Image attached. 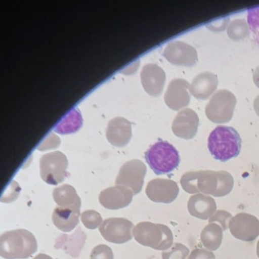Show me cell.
<instances>
[{"label":"cell","instance_id":"cell-10","mask_svg":"<svg viewBox=\"0 0 259 259\" xmlns=\"http://www.w3.org/2000/svg\"><path fill=\"white\" fill-rule=\"evenodd\" d=\"M133 195L134 194L130 188L116 186L102 191L99 195V201L105 208L119 210L131 204Z\"/></svg>","mask_w":259,"mask_h":259},{"label":"cell","instance_id":"cell-21","mask_svg":"<svg viewBox=\"0 0 259 259\" xmlns=\"http://www.w3.org/2000/svg\"><path fill=\"white\" fill-rule=\"evenodd\" d=\"M227 33L231 40L237 41L248 37L250 34L249 27L245 19H235L229 24Z\"/></svg>","mask_w":259,"mask_h":259},{"label":"cell","instance_id":"cell-22","mask_svg":"<svg viewBox=\"0 0 259 259\" xmlns=\"http://www.w3.org/2000/svg\"><path fill=\"white\" fill-rule=\"evenodd\" d=\"M81 221L86 228L89 230H95L101 227L103 224V219L101 215L98 212L94 210H86L81 215Z\"/></svg>","mask_w":259,"mask_h":259},{"label":"cell","instance_id":"cell-19","mask_svg":"<svg viewBox=\"0 0 259 259\" xmlns=\"http://www.w3.org/2000/svg\"><path fill=\"white\" fill-rule=\"evenodd\" d=\"M80 213L70 209L56 207L53 213L54 225L63 232H70L79 223Z\"/></svg>","mask_w":259,"mask_h":259},{"label":"cell","instance_id":"cell-17","mask_svg":"<svg viewBox=\"0 0 259 259\" xmlns=\"http://www.w3.org/2000/svg\"><path fill=\"white\" fill-rule=\"evenodd\" d=\"M53 196L59 207L80 213L81 199L75 188L70 185H63L56 188L53 192Z\"/></svg>","mask_w":259,"mask_h":259},{"label":"cell","instance_id":"cell-20","mask_svg":"<svg viewBox=\"0 0 259 259\" xmlns=\"http://www.w3.org/2000/svg\"><path fill=\"white\" fill-rule=\"evenodd\" d=\"M83 119L81 113L77 109L69 112L60 123L56 126L54 131L59 134L67 135L78 131L82 125Z\"/></svg>","mask_w":259,"mask_h":259},{"label":"cell","instance_id":"cell-9","mask_svg":"<svg viewBox=\"0 0 259 259\" xmlns=\"http://www.w3.org/2000/svg\"><path fill=\"white\" fill-rule=\"evenodd\" d=\"M190 84L186 80L176 78L169 82L164 95L166 106L171 110H181L190 104Z\"/></svg>","mask_w":259,"mask_h":259},{"label":"cell","instance_id":"cell-7","mask_svg":"<svg viewBox=\"0 0 259 259\" xmlns=\"http://www.w3.org/2000/svg\"><path fill=\"white\" fill-rule=\"evenodd\" d=\"M134 225L125 218H108L103 222L99 230L103 237L110 242L125 243L133 239Z\"/></svg>","mask_w":259,"mask_h":259},{"label":"cell","instance_id":"cell-27","mask_svg":"<svg viewBox=\"0 0 259 259\" xmlns=\"http://www.w3.org/2000/svg\"><path fill=\"white\" fill-rule=\"evenodd\" d=\"M33 259H53L51 256L48 255L46 254H39Z\"/></svg>","mask_w":259,"mask_h":259},{"label":"cell","instance_id":"cell-4","mask_svg":"<svg viewBox=\"0 0 259 259\" xmlns=\"http://www.w3.org/2000/svg\"><path fill=\"white\" fill-rule=\"evenodd\" d=\"M236 98L230 91H218L210 98L205 107L207 119L213 123H226L233 118Z\"/></svg>","mask_w":259,"mask_h":259},{"label":"cell","instance_id":"cell-2","mask_svg":"<svg viewBox=\"0 0 259 259\" xmlns=\"http://www.w3.org/2000/svg\"><path fill=\"white\" fill-rule=\"evenodd\" d=\"M242 140L232 127L218 125L208 137L207 147L216 160L225 162L237 157L240 153Z\"/></svg>","mask_w":259,"mask_h":259},{"label":"cell","instance_id":"cell-5","mask_svg":"<svg viewBox=\"0 0 259 259\" xmlns=\"http://www.w3.org/2000/svg\"><path fill=\"white\" fill-rule=\"evenodd\" d=\"M40 177L49 185L57 186L68 176V160L60 151L48 153L40 160Z\"/></svg>","mask_w":259,"mask_h":259},{"label":"cell","instance_id":"cell-14","mask_svg":"<svg viewBox=\"0 0 259 259\" xmlns=\"http://www.w3.org/2000/svg\"><path fill=\"white\" fill-rule=\"evenodd\" d=\"M107 138L111 145L116 147H125L132 138L131 123L124 118H114L109 122Z\"/></svg>","mask_w":259,"mask_h":259},{"label":"cell","instance_id":"cell-11","mask_svg":"<svg viewBox=\"0 0 259 259\" xmlns=\"http://www.w3.org/2000/svg\"><path fill=\"white\" fill-rule=\"evenodd\" d=\"M198 125L199 118L197 113L192 109H184L179 112L172 122V133L177 137L189 140L195 137Z\"/></svg>","mask_w":259,"mask_h":259},{"label":"cell","instance_id":"cell-1","mask_svg":"<svg viewBox=\"0 0 259 259\" xmlns=\"http://www.w3.org/2000/svg\"><path fill=\"white\" fill-rule=\"evenodd\" d=\"M37 250V239L28 230H11L5 232L0 236V255L4 258H28Z\"/></svg>","mask_w":259,"mask_h":259},{"label":"cell","instance_id":"cell-26","mask_svg":"<svg viewBox=\"0 0 259 259\" xmlns=\"http://www.w3.org/2000/svg\"><path fill=\"white\" fill-rule=\"evenodd\" d=\"M254 110L256 114L259 116V95L256 97L254 101Z\"/></svg>","mask_w":259,"mask_h":259},{"label":"cell","instance_id":"cell-3","mask_svg":"<svg viewBox=\"0 0 259 259\" xmlns=\"http://www.w3.org/2000/svg\"><path fill=\"white\" fill-rule=\"evenodd\" d=\"M145 160L157 175L170 174L180 163L178 151L164 141H160L152 145L145 153Z\"/></svg>","mask_w":259,"mask_h":259},{"label":"cell","instance_id":"cell-25","mask_svg":"<svg viewBox=\"0 0 259 259\" xmlns=\"http://www.w3.org/2000/svg\"><path fill=\"white\" fill-rule=\"evenodd\" d=\"M253 81L254 84L259 89V66L254 69V73H253Z\"/></svg>","mask_w":259,"mask_h":259},{"label":"cell","instance_id":"cell-18","mask_svg":"<svg viewBox=\"0 0 259 259\" xmlns=\"http://www.w3.org/2000/svg\"><path fill=\"white\" fill-rule=\"evenodd\" d=\"M175 183L169 180H157L149 182L146 188V195L151 201L155 202L167 203L174 198V190Z\"/></svg>","mask_w":259,"mask_h":259},{"label":"cell","instance_id":"cell-16","mask_svg":"<svg viewBox=\"0 0 259 259\" xmlns=\"http://www.w3.org/2000/svg\"><path fill=\"white\" fill-rule=\"evenodd\" d=\"M162 227L151 223L142 222L135 227L133 235L136 240L142 245L161 249L159 240Z\"/></svg>","mask_w":259,"mask_h":259},{"label":"cell","instance_id":"cell-13","mask_svg":"<svg viewBox=\"0 0 259 259\" xmlns=\"http://www.w3.org/2000/svg\"><path fill=\"white\" fill-rule=\"evenodd\" d=\"M218 78L210 72H201L192 80L189 92L196 99L207 100L218 89Z\"/></svg>","mask_w":259,"mask_h":259},{"label":"cell","instance_id":"cell-8","mask_svg":"<svg viewBox=\"0 0 259 259\" xmlns=\"http://www.w3.org/2000/svg\"><path fill=\"white\" fill-rule=\"evenodd\" d=\"M163 54L169 63L175 66L192 67L198 62L196 50L187 43L180 40L168 44Z\"/></svg>","mask_w":259,"mask_h":259},{"label":"cell","instance_id":"cell-15","mask_svg":"<svg viewBox=\"0 0 259 259\" xmlns=\"http://www.w3.org/2000/svg\"><path fill=\"white\" fill-rule=\"evenodd\" d=\"M86 233L78 227L70 235L61 234L56 239L54 248L62 249L72 257H78L85 243Z\"/></svg>","mask_w":259,"mask_h":259},{"label":"cell","instance_id":"cell-24","mask_svg":"<svg viewBox=\"0 0 259 259\" xmlns=\"http://www.w3.org/2000/svg\"><path fill=\"white\" fill-rule=\"evenodd\" d=\"M91 259H114L111 248L107 245L95 246L91 253Z\"/></svg>","mask_w":259,"mask_h":259},{"label":"cell","instance_id":"cell-23","mask_svg":"<svg viewBox=\"0 0 259 259\" xmlns=\"http://www.w3.org/2000/svg\"><path fill=\"white\" fill-rule=\"evenodd\" d=\"M247 23L252 32L254 40L259 45V6L248 9Z\"/></svg>","mask_w":259,"mask_h":259},{"label":"cell","instance_id":"cell-6","mask_svg":"<svg viewBox=\"0 0 259 259\" xmlns=\"http://www.w3.org/2000/svg\"><path fill=\"white\" fill-rule=\"evenodd\" d=\"M147 168L145 163L139 160H132L122 165L116 177V186L130 188L134 195L142 191Z\"/></svg>","mask_w":259,"mask_h":259},{"label":"cell","instance_id":"cell-12","mask_svg":"<svg viewBox=\"0 0 259 259\" xmlns=\"http://www.w3.org/2000/svg\"><path fill=\"white\" fill-rule=\"evenodd\" d=\"M141 78L144 89L151 96H159L163 92L166 74L157 65H145L142 69Z\"/></svg>","mask_w":259,"mask_h":259}]
</instances>
